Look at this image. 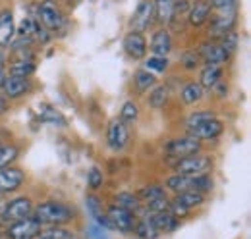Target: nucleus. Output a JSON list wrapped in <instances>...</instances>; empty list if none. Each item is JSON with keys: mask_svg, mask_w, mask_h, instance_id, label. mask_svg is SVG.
<instances>
[{"mask_svg": "<svg viewBox=\"0 0 251 239\" xmlns=\"http://www.w3.org/2000/svg\"><path fill=\"white\" fill-rule=\"evenodd\" d=\"M137 118V106L133 102H126L124 108H122V114H120V120L122 121H133Z\"/></svg>", "mask_w": 251, "mask_h": 239, "instance_id": "nucleus-40", "label": "nucleus"}, {"mask_svg": "<svg viewBox=\"0 0 251 239\" xmlns=\"http://www.w3.org/2000/svg\"><path fill=\"white\" fill-rule=\"evenodd\" d=\"M149 220L153 222V226L158 232H172L178 228V218L170 212V210H162V212H149Z\"/></svg>", "mask_w": 251, "mask_h": 239, "instance_id": "nucleus-17", "label": "nucleus"}, {"mask_svg": "<svg viewBox=\"0 0 251 239\" xmlns=\"http://www.w3.org/2000/svg\"><path fill=\"white\" fill-rule=\"evenodd\" d=\"M176 172L178 174H184V176H203V174H209V170L213 168V160L209 156H199V154H191V156H184V158H178V162L174 164Z\"/></svg>", "mask_w": 251, "mask_h": 239, "instance_id": "nucleus-2", "label": "nucleus"}, {"mask_svg": "<svg viewBox=\"0 0 251 239\" xmlns=\"http://www.w3.org/2000/svg\"><path fill=\"white\" fill-rule=\"evenodd\" d=\"M25 179V174L20 168L14 166H4L0 168V193H10L16 191Z\"/></svg>", "mask_w": 251, "mask_h": 239, "instance_id": "nucleus-12", "label": "nucleus"}, {"mask_svg": "<svg viewBox=\"0 0 251 239\" xmlns=\"http://www.w3.org/2000/svg\"><path fill=\"white\" fill-rule=\"evenodd\" d=\"M39 116L43 121H47L50 125H64L66 123V118L50 104H39Z\"/></svg>", "mask_w": 251, "mask_h": 239, "instance_id": "nucleus-25", "label": "nucleus"}, {"mask_svg": "<svg viewBox=\"0 0 251 239\" xmlns=\"http://www.w3.org/2000/svg\"><path fill=\"white\" fill-rule=\"evenodd\" d=\"M168 68V60L166 56H153V58H149L145 62V70H149V72H164Z\"/></svg>", "mask_w": 251, "mask_h": 239, "instance_id": "nucleus-35", "label": "nucleus"}, {"mask_svg": "<svg viewBox=\"0 0 251 239\" xmlns=\"http://www.w3.org/2000/svg\"><path fill=\"white\" fill-rule=\"evenodd\" d=\"M228 56L230 54L217 43H205L199 50V58H203L207 64H213V66H222L228 60Z\"/></svg>", "mask_w": 251, "mask_h": 239, "instance_id": "nucleus-15", "label": "nucleus"}, {"mask_svg": "<svg viewBox=\"0 0 251 239\" xmlns=\"http://www.w3.org/2000/svg\"><path fill=\"white\" fill-rule=\"evenodd\" d=\"M114 201H116V207L129 210V212L139 209V199H137V195H133V193H120Z\"/></svg>", "mask_w": 251, "mask_h": 239, "instance_id": "nucleus-33", "label": "nucleus"}, {"mask_svg": "<svg viewBox=\"0 0 251 239\" xmlns=\"http://www.w3.org/2000/svg\"><path fill=\"white\" fill-rule=\"evenodd\" d=\"M2 89H4L8 98H20V96H24L29 91V81L22 79V77H12L10 75V77H6Z\"/></svg>", "mask_w": 251, "mask_h": 239, "instance_id": "nucleus-19", "label": "nucleus"}, {"mask_svg": "<svg viewBox=\"0 0 251 239\" xmlns=\"http://www.w3.org/2000/svg\"><path fill=\"white\" fill-rule=\"evenodd\" d=\"M39 236L43 239H77V236L72 230L62 228V226H50L49 230H41Z\"/></svg>", "mask_w": 251, "mask_h": 239, "instance_id": "nucleus-29", "label": "nucleus"}, {"mask_svg": "<svg viewBox=\"0 0 251 239\" xmlns=\"http://www.w3.org/2000/svg\"><path fill=\"white\" fill-rule=\"evenodd\" d=\"M6 77H8V72H6V68H0V87L4 85V81H6Z\"/></svg>", "mask_w": 251, "mask_h": 239, "instance_id": "nucleus-43", "label": "nucleus"}, {"mask_svg": "<svg viewBox=\"0 0 251 239\" xmlns=\"http://www.w3.org/2000/svg\"><path fill=\"white\" fill-rule=\"evenodd\" d=\"M220 47L230 54V52H234L236 50V47H238V35L234 33V31H230V33H226L224 37H220Z\"/></svg>", "mask_w": 251, "mask_h": 239, "instance_id": "nucleus-36", "label": "nucleus"}, {"mask_svg": "<svg viewBox=\"0 0 251 239\" xmlns=\"http://www.w3.org/2000/svg\"><path fill=\"white\" fill-rule=\"evenodd\" d=\"M16 35V25H14V14L10 10L0 12V47H8Z\"/></svg>", "mask_w": 251, "mask_h": 239, "instance_id": "nucleus-16", "label": "nucleus"}, {"mask_svg": "<svg viewBox=\"0 0 251 239\" xmlns=\"http://www.w3.org/2000/svg\"><path fill=\"white\" fill-rule=\"evenodd\" d=\"M215 118V114L213 112H195V114H191L188 118V127H195V125H199V123H203V121H207V120H213Z\"/></svg>", "mask_w": 251, "mask_h": 239, "instance_id": "nucleus-38", "label": "nucleus"}, {"mask_svg": "<svg viewBox=\"0 0 251 239\" xmlns=\"http://www.w3.org/2000/svg\"><path fill=\"white\" fill-rule=\"evenodd\" d=\"M155 83H157V77L153 75V72H149V70H139V72L135 73V85H137L139 91H149L151 87H155Z\"/></svg>", "mask_w": 251, "mask_h": 239, "instance_id": "nucleus-31", "label": "nucleus"}, {"mask_svg": "<svg viewBox=\"0 0 251 239\" xmlns=\"http://www.w3.org/2000/svg\"><path fill=\"white\" fill-rule=\"evenodd\" d=\"M33 239H43V238H41V236H37V238H33Z\"/></svg>", "mask_w": 251, "mask_h": 239, "instance_id": "nucleus-47", "label": "nucleus"}, {"mask_svg": "<svg viewBox=\"0 0 251 239\" xmlns=\"http://www.w3.org/2000/svg\"><path fill=\"white\" fill-rule=\"evenodd\" d=\"M0 68H4V54L0 52Z\"/></svg>", "mask_w": 251, "mask_h": 239, "instance_id": "nucleus-45", "label": "nucleus"}, {"mask_svg": "<svg viewBox=\"0 0 251 239\" xmlns=\"http://www.w3.org/2000/svg\"><path fill=\"white\" fill-rule=\"evenodd\" d=\"M155 20V8H153V0H141L133 18H131V29L141 33V31L149 29L151 24Z\"/></svg>", "mask_w": 251, "mask_h": 239, "instance_id": "nucleus-8", "label": "nucleus"}, {"mask_svg": "<svg viewBox=\"0 0 251 239\" xmlns=\"http://www.w3.org/2000/svg\"><path fill=\"white\" fill-rule=\"evenodd\" d=\"M209 4H211V8H215L219 12L236 8V0H209Z\"/></svg>", "mask_w": 251, "mask_h": 239, "instance_id": "nucleus-41", "label": "nucleus"}, {"mask_svg": "<svg viewBox=\"0 0 251 239\" xmlns=\"http://www.w3.org/2000/svg\"><path fill=\"white\" fill-rule=\"evenodd\" d=\"M139 197H141V201L147 205V203H151V201H157V199L166 197V191H164V187H160V185H149V187H145V189L139 191Z\"/></svg>", "mask_w": 251, "mask_h": 239, "instance_id": "nucleus-32", "label": "nucleus"}, {"mask_svg": "<svg viewBox=\"0 0 251 239\" xmlns=\"http://www.w3.org/2000/svg\"><path fill=\"white\" fill-rule=\"evenodd\" d=\"M124 50L129 58L141 60L145 56V52H147V41H145V37L141 33H137V31L127 33L124 39Z\"/></svg>", "mask_w": 251, "mask_h": 239, "instance_id": "nucleus-13", "label": "nucleus"}, {"mask_svg": "<svg viewBox=\"0 0 251 239\" xmlns=\"http://www.w3.org/2000/svg\"><path fill=\"white\" fill-rule=\"evenodd\" d=\"M87 181H89V185L97 189V187H100L102 185V174H100V170L99 168H91L89 170V176H87Z\"/></svg>", "mask_w": 251, "mask_h": 239, "instance_id": "nucleus-42", "label": "nucleus"}, {"mask_svg": "<svg viewBox=\"0 0 251 239\" xmlns=\"http://www.w3.org/2000/svg\"><path fill=\"white\" fill-rule=\"evenodd\" d=\"M4 112H6V100H4L2 96H0V116H2Z\"/></svg>", "mask_w": 251, "mask_h": 239, "instance_id": "nucleus-44", "label": "nucleus"}, {"mask_svg": "<svg viewBox=\"0 0 251 239\" xmlns=\"http://www.w3.org/2000/svg\"><path fill=\"white\" fill-rule=\"evenodd\" d=\"M172 48V39H170V33L166 29H160L153 35L151 39V50L155 56H166Z\"/></svg>", "mask_w": 251, "mask_h": 239, "instance_id": "nucleus-20", "label": "nucleus"}, {"mask_svg": "<svg viewBox=\"0 0 251 239\" xmlns=\"http://www.w3.org/2000/svg\"><path fill=\"white\" fill-rule=\"evenodd\" d=\"M39 22L47 29H58L62 25L64 16L54 0H43L39 4Z\"/></svg>", "mask_w": 251, "mask_h": 239, "instance_id": "nucleus-6", "label": "nucleus"}, {"mask_svg": "<svg viewBox=\"0 0 251 239\" xmlns=\"http://www.w3.org/2000/svg\"><path fill=\"white\" fill-rule=\"evenodd\" d=\"M199 54L195 52V50H189V52H184L182 54V64H184V68L186 70H195L197 66H199Z\"/></svg>", "mask_w": 251, "mask_h": 239, "instance_id": "nucleus-39", "label": "nucleus"}, {"mask_svg": "<svg viewBox=\"0 0 251 239\" xmlns=\"http://www.w3.org/2000/svg\"><path fill=\"white\" fill-rule=\"evenodd\" d=\"M166 98H168V89L162 87V85H158V87H155V91L151 93L149 102H151L153 108H162V106L166 104Z\"/></svg>", "mask_w": 251, "mask_h": 239, "instance_id": "nucleus-34", "label": "nucleus"}, {"mask_svg": "<svg viewBox=\"0 0 251 239\" xmlns=\"http://www.w3.org/2000/svg\"><path fill=\"white\" fill-rule=\"evenodd\" d=\"M201 149V141H197L195 137H180V139H172L168 145H166V152L168 156H174V158H184V156H191V154H197Z\"/></svg>", "mask_w": 251, "mask_h": 239, "instance_id": "nucleus-7", "label": "nucleus"}, {"mask_svg": "<svg viewBox=\"0 0 251 239\" xmlns=\"http://www.w3.org/2000/svg\"><path fill=\"white\" fill-rule=\"evenodd\" d=\"M166 187L174 193H184V191H195V178L184 176V174H176L172 178L166 179Z\"/></svg>", "mask_w": 251, "mask_h": 239, "instance_id": "nucleus-22", "label": "nucleus"}, {"mask_svg": "<svg viewBox=\"0 0 251 239\" xmlns=\"http://www.w3.org/2000/svg\"><path fill=\"white\" fill-rule=\"evenodd\" d=\"M87 210L91 212V216H93L95 220L100 224V226H104V228H112L110 226V222H108V218L102 214V210H100V201L97 199V197H87Z\"/></svg>", "mask_w": 251, "mask_h": 239, "instance_id": "nucleus-30", "label": "nucleus"}, {"mask_svg": "<svg viewBox=\"0 0 251 239\" xmlns=\"http://www.w3.org/2000/svg\"><path fill=\"white\" fill-rule=\"evenodd\" d=\"M31 210H33V205L27 197H18V199L10 201V203L4 207L0 216H2L4 222L14 224V222H18V220H24V218L31 216Z\"/></svg>", "mask_w": 251, "mask_h": 239, "instance_id": "nucleus-5", "label": "nucleus"}, {"mask_svg": "<svg viewBox=\"0 0 251 239\" xmlns=\"http://www.w3.org/2000/svg\"><path fill=\"white\" fill-rule=\"evenodd\" d=\"M203 193L199 191H184V193H176V199L170 201V212L174 216H186L189 210L195 207L203 205Z\"/></svg>", "mask_w": 251, "mask_h": 239, "instance_id": "nucleus-4", "label": "nucleus"}, {"mask_svg": "<svg viewBox=\"0 0 251 239\" xmlns=\"http://www.w3.org/2000/svg\"><path fill=\"white\" fill-rule=\"evenodd\" d=\"M236 24V8L232 10H222L219 12V16L213 18L211 22V37H224L226 33H230L232 27Z\"/></svg>", "mask_w": 251, "mask_h": 239, "instance_id": "nucleus-11", "label": "nucleus"}, {"mask_svg": "<svg viewBox=\"0 0 251 239\" xmlns=\"http://www.w3.org/2000/svg\"><path fill=\"white\" fill-rule=\"evenodd\" d=\"M203 93H205V89H203L199 83L191 81V83H188V85L182 89V100H184L186 104H195V102H199V100L203 98Z\"/></svg>", "mask_w": 251, "mask_h": 239, "instance_id": "nucleus-28", "label": "nucleus"}, {"mask_svg": "<svg viewBox=\"0 0 251 239\" xmlns=\"http://www.w3.org/2000/svg\"><path fill=\"white\" fill-rule=\"evenodd\" d=\"M174 2H176V0H155V2H153L155 16H157L158 22L166 24V22L172 20V14H174Z\"/></svg>", "mask_w": 251, "mask_h": 239, "instance_id": "nucleus-26", "label": "nucleus"}, {"mask_svg": "<svg viewBox=\"0 0 251 239\" xmlns=\"http://www.w3.org/2000/svg\"><path fill=\"white\" fill-rule=\"evenodd\" d=\"M16 156H18V149L16 147H0V168L8 166Z\"/></svg>", "mask_w": 251, "mask_h": 239, "instance_id": "nucleus-37", "label": "nucleus"}, {"mask_svg": "<svg viewBox=\"0 0 251 239\" xmlns=\"http://www.w3.org/2000/svg\"><path fill=\"white\" fill-rule=\"evenodd\" d=\"M0 239H6V236H2V234H0Z\"/></svg>", "mask_w": 251, "mask_h": 239, "instance_id": "nucleus-46", "label": "nucleus"}, {"mask_svg": "<svg viewBox=\"0 0 251 239\" xmlns=\"http://www.w3.org/2000/svg\"><path fill=\"white\" fill-rule=\"evenodd\" d=\"M106 218H108V222H110V226L112 228H116V230H120V232H131L133 230V224H135V216L129 212V210L126 209H120V207H112V209L106 212Z\"/></svg>", "mask_w": 251, "mask_h": 239, "instance_id": "nucleus-10", "label": "nucleus"}, {"mask_svg": "<svg viewBox=\"0 0 251 239\" xmlns=\"http://www.w3.org/2000/svg\"><path fill=\"white\" fill-rule=\"evenodd\" d=\"M18 33H20V37L25 39V41H29V39H43V37H41V24H39V20H35V18H24L22 24H20Z\"/></svg>", "mask_w": 251, "mask_h": 239, "instance_id": "nucleus-24", "label": "nucleus"}, {"mask_svg": "<svg viewBox=\"0 0 251 239\" xmlns=\"http://www.w3.org/2000/svg\"><path fill=\"white\" fill-rule=\"evenodd\" d=\"M131 232H135V236L141 239H157L158 234H160L157 228L153 226V222L149 220V214H143V218L137 224H133Z\"/></svg>", "mask_w": 251, "mask_h": 239, "instance_id": "nucleus-23", "label": "nucleus"}, {"mask_svg": "<svg viewBox=\"0 0 251 239\" xmlns=\"http://www.w3.org/2000/svg\"><path fill=\"white\" fill-rule=\"evenodd\" d=\"M220 77H222V70L220 66H213V64H207L205 70L201 72V77H199V85L203 89H213L220 83Z\"/></svg>", "mask_w": 251, "mask_h": 239, "instance_id": "nucleus-21", "label": "nucleus"}, {"mask_svg": "<svg viewBox=\"0 0 251 239\" xmlns=\"http://www.w3.org/2000/svg\"><path fill=\"white\" fill-rule=\"evenodd\" d=\"M43 230V224H39L35 218L27 216L24 220H18L14 224H10V228L6 230V238L8 239H33L37 238Z\"/></svg>", "mask_w": 251, "mask_h": 239, "instance_id": "nucleus-3", "label": "nucleus"}, {"mask_svg": "<svg viewBox=\"0 0 251 239\" xmlns=\"http://www.w3.org/2000/svg\"><path fill=\"white\" fill-rule=\"evenodd\" d=\"M209 16H211V4H209V0H197L191 6V10L188 12V20L193 27L203 25L209 20Z\"/></svg>", "mask_w": 251, "mask_h": 239, "instance_id": "nucleus-18", "label": "nucleus"}, {"mask_svg": "<svg viewBox=\"0 0 251 239\" xmlns=\"http://www.w3.org/2000/svg\"><path fill=\"white\" fill-rule=\"evenodd\" d=\"M222 121L217 118L213 120H207V121H203V123H199V125H195V127H188L189 135L191 137H195L197 141H211V139H217L220 133H222Z\"/></svg>", "mask_w": 251, "mask_h": 239, "instance_id": "nucleus-9", "label": "nucleus"}, {"mask_svg": "<svg viewBox=\"0 0 251 239\" xmlns=\"http://www.w3.org/2000/svg\"><path fill=\"white\" fill-rule=\"evenodd\" d=\"M127 143V127L122 120H112L108 125V145L112 150H122Z\"/></svg>", "mask_w": 251, "mask_h": 239, "instance_id": "nucleus-14", "label": "nucleus"}, {"mask_svg": "<svg viewBox=\"0 0 251 239\" xmlns=\"http://www.w3.org/2000/svg\"><path fill=\"white\" fill-rule=\"evenodd\" d=\"M39 224H47V226H62L66 222H70L74 218L72 209H68L62 203H43L35 209L33 216Z\"/></svg>", "mask_w": 251, "mask_h": 239, "instance_id": "nucleus-1", "label": "nucleus"}, {"mask_svg": "<svg viewBox=\"0 0 251 239\" xmlns=\"http://www.w3.org/2000/svg\"><path fill=\"white\" fill-rule=\"evenodd\" d=\"M33 72H35V66H33L29 60H16L14 64H10V75L12 77L27 79Z\"/></svg>", "mask_w": 251, "mask_h": 239, "instance_id": "nucleus-27", "label": "nucleus"}]
</instances>
